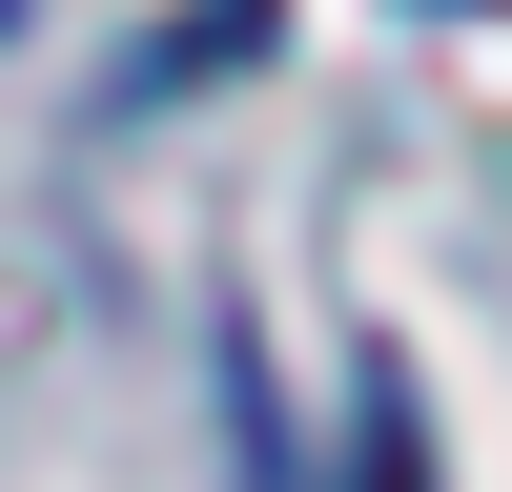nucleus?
<instances>
[{"label": "nucleus", "mask_w": 512, "mask_h": 492, "mask_svg": "<svg viewBox=\"0 0 512 492\" xmlns=\"http://www.w3.org/2000/svg\"><path fill=\"white\" fill-rule=\"evenodd\" d=\"M349 492H431V451H410V390L369 410V472H349Z\"/></svg>", "instance_id": "nucleus-1"}]
</instances>
